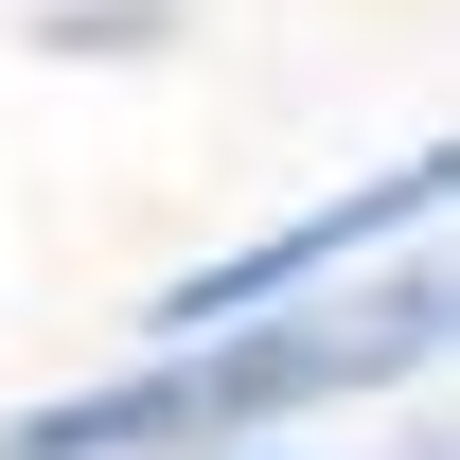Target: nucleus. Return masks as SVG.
<instances>
[{"label":"nucleus","instance_id":"nucleus-2","mask_svg":"<svg viewBox=\"0 0 460 460\" xmlns=\"http://www.w3.org/2000/svg\"><path fill=\"white\" fill-rule=\"evenodd\" d=\"M443 213V160H407V177H372V195H337V213H301V230H266V248H230V266H195V284L160 301L177 337H213V319H266L284 284H319V266H354L372 230H425Z\"/></svg>","mask_w":460,"mask_h":460},{"label":"nucleus","instance_id":"nucleus-1","mask_svg":"<svg viewBox=\"0 0 460 460\" xmlns=\"http://www.w3.org/2000/svg\"><path fill=\"white\" fill-rule=\"evenodd\" d=\"M443 354V284H390V301H319V319H230V337H177L160 372L124 390H54L18 407L0 460H160V443H230L266 407H319V390H390Z\"/></svg>","mask_w":460,"mask_h":460}]
</instances>
